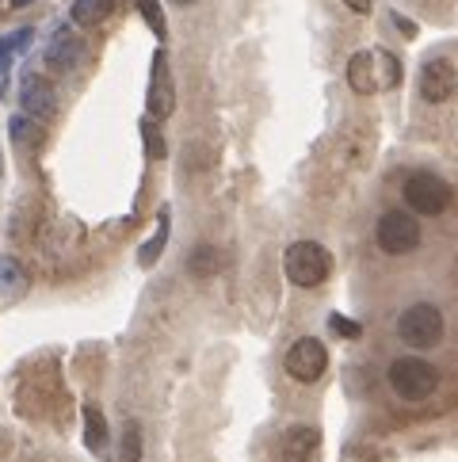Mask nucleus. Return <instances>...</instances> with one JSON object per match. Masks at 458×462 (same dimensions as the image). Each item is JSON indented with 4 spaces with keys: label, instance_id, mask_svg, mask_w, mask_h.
<instances>
[{
    "label": "nucleus",
    "instance_id": "obj_12",
    "mask_svg": "<svg viewBox=\"0 0 458 462\" xmlns=\"http://www.w3.org/2000/svg\"><path fill=\"white\" fill-rule=\"evenodd\" d=\"M80 54H85V42H80L77 31L73 27H58L50 46H46V65L58 69V73H65V69H73V65L80 61Z\"/></svg>",
    "mask_w": 458,
    "mask_h": 462
},
{
    "label": "nucleus",
    "instance_id": "obj_17",
    "mask_svg": "<svg viewBox=\"0 0 458 462\" xmlns=\"http://www.w3.org/2000/svg\"><path fill=\"white\" fill-rule=\"evenodd\" d=\"M165 241H169V210H160V226H157V234L145 241V249H142V268H153L157 263V256H160V249H165Z\"/></svg>",
    "mask_w": 458,
    "mask_h": 462
},
{
    "label": "nucleus",
    "instance_id": "obj_21",
    "mask_svg": "<svg viewBox=\"0 0 458 462\" xmlns=\"http://www.w3.org/2000/svg\"><path fill=\"white\" fill-rule=\"evenodd\" d=\"M138 8H142V15H145V23H150L160 39H165V15H160V5L157 0H138Z\"/></svg>",
    "mask_w": 458,
    "mask_h": 462
},
{
    "label": "nucleus",
    "instance_id": "obj_14",
    "mask_svg": "<svg viewBox=\"0 0 458 462\" xmlns=\"http://www.w3.org/2000/svg\"><path fill=\"white\" fill-rule=\"evenodd\" d=\"M85 443L92 451L107 448V420H104V409L96 402H85Z\"/></svg>",
    "mask_w": 458,
    "mask_h": 462
},
{
    "label": "nucleus",
    "instance_id": "obj_1",
    "mask_svg": "<svg viewBox=\"0 0 458 462\" xmlns=\"http://www.w3.org/2000/svg\"><path fill=\"white\" fill-rule=\"evenodd\" d=\"M348 85L359 96H374L401 85V58L389 51H359L348 61Z\"/></svg>",
    "mask_w": 458,
    "mask_h": 462
},
{
    "label": "nucleus",
    "instance_id": "obj_3",
    "mask_svg": "<svg viewBox=\"0 0 458 462\" xmlns=\"http://www.w3.org/2000/svg\"><path fill=\"white\" fill-rule=\"evenodd\" d=\"M389 386H394V393L405 402H424L435 393L439 371L420 356H401V359L389 363Z\"/></svg>",
    "mask_w": 458,
    "mask_h": 462
},
{
    "label": "nucleus",
    "instance_id": "obj_19",
    "mask_svg": "<svg viewBox=\"0 0 458 462\" xmlns=\"http://www.w3.org/2000/svg\"><path fill=\"white\" fill-rule=\"evenodd\" d=\"M123 462H142V428H138V420H126V432H123Z\"/></svg>",
    "mask_w": 458,
    "mask_h": 462
},
{
    "label": "nucleus",
    "instance_id": "obj_18",
    "mask_svg": "<svg viewBox=\"0 0 458 462\" xmlns=\"http://www.w3.org/2000/svg\"><path fill=\"white\" fill-rule=\"evenodd\" d=\"M27 39H31V31H27V27H23V31H12V35L0 39V73H8V65H12V58H15V51H23Z\"/></svg>",
    "mask_w": 458,
    "mask_h": 462
},
{
    "label": "nucleus",
    "instance_id": "obj_11",
    "mask_svg": "<svg viewBox=\"0 0 458 462\" xmlns=\"http://www.w3.org/2000/svg\"><path fill=\"white\" fill-rule=\"evenodd\" d=\"M317 448H321V432H317V428L294 424V428H287L283 439H279V458L283 462H309L317 455Z\"/></svg>",
    "mask_w": 458,
    "mask_h": 462
},
{
    "label": "nucleus",
    "instance_id": "obj_6",
    "mask_svg": "<svg viewBox=\"0 0 458 462\" xmlns=\"http://www.w3.org/2000/svg\"><path fill=\"white\" fill-rule=\"evenodd\" d=\"M374 241H379L382 253L405 256V253H413L420 245V222L413 218V214H405V210H386L379 218V226H374Z\"/></svg>",
    "mask_w": 458,
    "mask_h": 462
},
{
    "label": "nucleus",
    "instance_id": "obj_2",
    "mask_svg": "<svg viewBox=\"0 0 458 462\" xmlns=\"http://www.w3.org/2000/svg\"><path fill=\"white\" fill-rule=\"evenodd\" d=\"M283 272H287V279H290L294 287L314 291V287H321L325 279H329L333 256L317 241H294L290 249H287V256H283Z\"/></svg>",
    "mask_w": 458,
    "mask_h": 462
},
{
    "label": "nucleus",
    "instance_id": "obj_25",
    "mask_svg": "<svg viewBox=\"0 0 458 462\" xmlns=\"http://www.w3.org/2000/svg\"><path fill=\"white\" fill-rule=\"evenodd\" d=\"M394 23H398V27L405 31V35H417V27H413V23H408V20H405V15H394Z\"/></svg>",
    "mask_w": 458,
    "mask_h": 462
},
{
    "label": "nucleus",
    "instance_id": "obj_9",
    "mask_svg": "<svg viewBox=\"0 0 458 462\" xmlns=\"http://www.w3.org/2000/svg\"><path fill=\"white\" fill-rule=\"evenodd\" d=\"M145 107H150V119H169L176 111V88L169 77V58L157 54L153 58V80H150V96H145Z\"/></svg>",
    "mask_w": 458,
    "mask_h": 462
},
{
    "label": "nucleus",
    "instance_id": "obj_26",
    "mask_svg": "<svg viewBox=\"0 0 458 462\" xmlns=\"http://www.w3.org/2000/svg\"><path fill=\"white\" fill-rule=\"evenodd\" d=\"M172 5H195V0H172Z\"/></svg>",
    "mask_w": 458,
    "mask_h": 462
},
{
    "label": "nucleus",
    "instance_id": "obj_24",
    "mask_svg": "<svg viewBox=\"0 0 458 462\" xmlns=\"http://www.w3.org/2000/svg\"><path fill=\"white\" fill-rule=\"evenodd\" d=\"M344 5H348L352 12H359V15H367L374 8V0H344Z\"/></svg>",
    "mask_w": 458,
    "mask_h": 462
},
{
    "label": "nucleus",
    "instance_id": "obj_20",
    "mask_svg": "<svg viewBox=\"0 0 458 462\" xmlns=\"http://www.w3.org/2000/svg\"><path fill=\"white\" fill-rule=\"evenodd\" d=\"M12 138L20 142V145H27L31 138L39 142V126L31 123V115H15V119H12Z\"/></svg>",
    "mask_w": 458,
    "mask_h": 462
},
{
    "label": "nucleus",
    "instance_id": "obj_7",
    "mask_svg": "<svg viewBox=\"0 0 458 462\" xmlns=\"http://www.w3.org/2000/svg\"><path fill=\"white\" fill-rule=\"evenodd\" d=\"M283 367L290 378H298V383H317V378L329 371V352H325V344L317 337H302L287 348Z\"/></svg>",
    "mask_w": 458,
    "mask_h": 462
},
{
    "label": "nucleus",
    "instance_id": "obj_8",
    "mask_svg": "<svg viewBox=\"0 0 458 462\" xmlns=\"http://www.w3.org/2000/svg\"><path fill=\"white\" fill-rule=\"evenodd\" d=\"M454 92H458V69L447 58H432L420 69V96L428 104H447Z\"/></svg>",
    "mask_w": 458,
    "mask_h": 462
},
{
    "label": "nucleus",
    "instance_id": "obj_13",
    "mask_svg": "<svg viewBox=\"0 0 458 462\" xmlns=\"http://www.w3.org/2000/svg\"><path fill=\"white\" fill-rule=\"evenodd\" d=\"M114 8H119V0H73L69 15L77 27H96V23H104Z\"/></svg>",
    "mask_w": 458,
    "mask_h": 462
},
{
    "label": "nucleus",
    "instance_id": "obj_4",
    "mask_svg": "<svg viewBox=\"0 0 458 462\" xmlns=\"http://www.w3.org/2000/svg\"><path fill=\"white\" fill-rule=\"evenodd\" d=\"M398 337L408 348H435L444 340V313L432 302H413L398 318Z\"/></svg>",
    "mask_w": 458,
    "mask_h": 462
},
{
    "label": "nucleus",
    "instance_id": "obj_15",
    "mask_svg": "<svg viewBox=\"0 0 458 462\" xmlns=\"http://www.w3.org/2000/svg\"><path fill=\"white\" fill-rule=\"evenodd\" d=\"M222 268V253L215 249V245H199L191 256H188V272L195 279H210V275H218Z\"/></svg>",
    "mask_w": 458,
    "mask_h": 462
},
{
    "label": "nucleus",
    "instance_id": "obj_5",
    "mask_svg": "<svg viewBox=\"0 0 458 462\" xmlns=\"http://www.w3.org/2000/svg\"><path fill=\"white\" fill-rule=\"evenodd\" d=\"M401 195H405L408 210L424 214V218H435V214H444L451 207V184L435 172H413L405 180Z\"/></svg>",
    "mask_w": 458,
    "mask_h": 462
},
{
    "label": "nucleus",
    "instance_id": "obj_23",
    "mask_svg": "<svg viewBox=\"0 0 458 462\" xmlns=\"http://www.w3.org/2000/svg\"><path fill=\"white\" fill-rule=\"evenodd\" d=\"M329 328H333V333H336V337H348V340H355L359 333H363V328H359L355 321H348V318H340V313H333V318H329Z\"/></svg>",
    "mask_w": 458,
    "mask_h": 462
},
{
    "label": "nucleus",
    "instance_id": "obj_10",
    "mask_svg": "<svg viewBox=\"0 0 458 462\" xmlns=\"http://www.w3.org/2000/svg\"><path fill=\"white\" fill-rule=\"evenodd\" d=\"M20 104H23V115L46 123V119H54V111H58V92H54V85L46 77L31 73L23 80V88H20Z\"/></svg>",
    "mask_w": 458,
    "mask_h": 462
},
{
    "label": "nucleus",
    "instance_id": "obj_22",
    "mask_svg": "<svg viewBox=\"0 0 458 462\" xmlns=\"http://www.w3.org/2000/svg\"><path fill=\"white\" fill-rule=\"evenodd\" d=\"M142 134H145V153H150V157H165V138L153 130V123H142Z\"/></svg>",
    "mask_w": 458,
    "mask_h": 462
},
{
    "label": "nucleus",
    "instance_id": "obj_16",
    "mask_svg": "<svg viewBox=\"0 0 458 462\" xmlns=\"http://www.w3.org/2000/svg\"><path fill=\"white\" fill-rule=\"evenodd\" d=\"M23 287H27L23 268H20V263H15L12 256H0V294L15 299V294H23Z\"/></svg>",
    "mask_w": 458,
    "mask_h": 462
}]
</instances>
